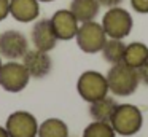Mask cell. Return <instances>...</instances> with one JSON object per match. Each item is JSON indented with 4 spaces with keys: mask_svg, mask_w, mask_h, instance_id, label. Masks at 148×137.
<instances>
[{
    "mask_svg": "<svg viewBox=\"0 0 148 137\" xmlns=\"http://www.w3.org/2000/svg\"><path fill=\"white\" fill-rule=\"evenodd\" d=\"M131 5L137 13H142V14L148 13V0H131Z\"/></svg>",
    "mask_w": 148,
    "mask_h": 137,
    "instance_id": "cell-19",
    "label": "cell"
},
{
    "mask_svg": "<svg viewBox=\"0 0 148 137\" xmlns=\"http://www.w3.org/2000/svg\"><path fill=\"white\" fill-rule=\"evenodd\" d=\"M116 107V101L110 96H105V97L99 99V101H94L89 104V115L94 121H105V123H110L113 113H115Z\"/></svg>",
    "mask_w": 148,
    "mask_h": 137,
    "instance_id": "cell-14",
    "label": "cell"
},
{
    "mask_svg": "<svg viewBox=\"0 0 148 137\" xmlns=\"http://www.w3.org/2000/svg\"><path fill=\"white\" fill-rule=\"evenodd\" d=\"M83 137H116V132L110 123L92 121L84 127Z\"/></svg>",
    "mask_w": 148,
    "mask_h": 137,
    "instance_id": "cell-18",
    "label": "cell"
},
{
    "mask_svg": "<svg viewBox=\"0 0 148 137\" xmlns=\"http://www.w3.org/2000/svg\"><path fill=\"white\" fill-rule=\"evenodd\" d=\"M124 48H126V45L123 43V40L107 38L105 45L102 48V56L112 65L113 64H119V62H123V57H124Z\"/></svg>",
    "mask_w": 148,
    "mask_h": 137,
    "instance_id": "cell-17",
    "label": "cell"
},
{
    "mask_svg": "<svg viewBox=\"0 0 148 137\" xmlns=\"http://www.w3.org/2000/svg\"><path fill=\"white\" fill-rule=\"evenodd\" d=\"M147 59H148V46L145 43L132 41V43L126 45L124 57H123V62L124 64L134 67V69H138Z\"/></svg>",
    "mask_w": 148,
    "mask_h": 137,
    "instance_id": "cell-15",
    "label": "cell"
},
{
    "mask_svg": "<svg viewBox=\"0 0 148 137\" xmlns=\"http://www.w3.org/2000/svg\"><path fill=\"white\" fill-rule=\"evenodd\" d=\"M10 14L18 22H32L40 16L38 0H10Z\"/></svg>",
    "mask_w": 148,
    "mask_h": 137,
    "instance_id": "cell-12",
    "label": "cell"
},
{
    "mask_svg": "<svg viewBox=\"0 0 148 137\" xmlns=\"http://www.w3.org/2000/svg\"><path fill=\"white\" fill-rule=\"evenodd\" d=\"M30 75L23 62L8 61L0 67V86L8 92H21L29 85Z\"/></svg>",
    "mask_w": 148,
    "mask_h": 137,
    "instance_id": "cell-6",
    "label": "cell"
},
{
    "mask_svg": "<svg viewBox=\"0 0 148 137\" xmlns=\"http://www.w3.org/2000/svg\"><path fill=\"white\" fill-rule=\"evenodd\" d=\"M142 123H143L142 112L132 104L118 105L110 120V124L113 126L115 132L121 136H134L135 132L140 131Z\"/></svg>",
    "mask_w": 148,
    "mask_h": 137,
    "instance_id": "cell-2",
    "label": "cell"
},
{
    "mask_svg": "<svg viewBox=\"0 0 148 137\" xmlns=\"http://www.w3.org/2000/svg\"><path fill=\"white\" fill-rule=\"evenodd\" d=\"M37 137H69V127L59 118H48L38 124Z\"/></svg>",
    "mask_w": 148,
    "mask_h": 137,
    "instance_id": "cell-16",
    "label": "cell"
},
{
    "mask_svg": "<svg viewBox=\"0 0 148 137\" xmlns=\"http://www.w3.org/2000/svg\"><path fill=\"white\" fill-rule=\"evenodd\" d=\"M30 41H32L35 50L45 51V53H49L51 50H54L56 45H58V37L53 30L49 19L35 21V24L32 25V30H30Z\"/></svg>",
    "mask_w": 148,
    "mask_h": 137,
    "instance_id": "cell-9",
    "label": "cell"
},
{
    "mask_svg": "<svg viewBox=\"0 0 148 137\" xmlns=\"http://www.w3.org/2000/svg\"><path fill=\"white\" fill-rule=\"evenodd\" d=\"M49 21H51L53 30H54L58 40H72V38H75L80 22L70 10H58L51 16Z\"/></svg>",
    "mask_w": 148,
    "mask_h": 137,
    "instance_id": "cell-11",
    "label": "cell"
},
{
    "mask_svg": "<svg viewBox=\"0 0 148 137\" xmlns=\"http://www.w3.org/2000/svg\"><path fill=\"white\" fill-rule=\"evenodd\" d=\"M40 3H49V2H53V0H38Z\"/></svg>",
    "mask_w": 148,
    "mask_h": 137,
    "instance_id": "cell-24",
    "label": "cell"
},
{
    "mask_svg": "<svg viewBox=\"0 0 148 137\" xmlns=\"http://www.w3.org/2000/svg\"><path fill=\"white\" fill-rule=\"evenodd\" d=\"M75 38H77V43L81 51H84L88 54H94L102 51L103 45L107 41V34L100 22L88 21V22H81L78 25Z\"/></svg>",
    "mask_w": 148,
    "mask_h": 137,
    "instance_id": "cell-4",
    "label": "cell"
},
{
    "mask_svg": "<svg viewBox=\"0 0 148 137\" xmlns=\"http://www.w3.org/2000/svg\"><path fill=\"white\" fill-rule=\"evenodd\" d=\"M107 83H108V91L115 96H131L137 91L140 78H138L137 69L127 65L124 62L113 64L112 69L107 73Z\"/></svg>",
    "mask_w": 148,
    "mask_h": 137,
    "instance_id": "cell-1",
    "label": "cell"
},
{
    "mask_svg": "<svg viewBox=\"0 0 148 137\" xmlns=\"http://www.w3.org/2000/svg\"><path fill=\"white\" fill-rule=\"evenodd\" d=\"M5 129L10 137H37L38 121L29 112L18 110L7 118Z\"/></svg>",
    "mask_w": 148,
    "mask_h": 137,
    "instance_id": "cell-8",
    "label": "cell"
},
{
    "mask_svg": "<svg viewBox=\"0 0 148 137\" xmlns=\"http://www.w3.org/2000/svg\"><path fill=\"white\" fill-rule=\"evenodd\" d=\"M137 73H138V78H140V81L145 83V85H148V59L137 69Z\"/></svg>",
    "mask_w": 148,
    "mask_h": 137,
    "instance_id": "cell-20",
    "label": "cell"
},
{
    "mask_svg": "<svg viewBox=\"0 0 148 137\" xmlns=\"http://www.w3.org/2000/svg\"><path fill=\"white\" fill-rule=\"evenodd\" d=\"M10 14V0H0V21Z\"/></svg>",
    "mask_w": 148,
    "mask_h": 137,
    "instance_id": "cell-21",
    "label": "cell"
},
{
    "mask_svg": "<svg viewBox=\"0 0 148 137\" xmlns=\"http://www.w3.org/2000/svg\"><path fill=\"white\" fill-rule=\"evenodd\" d=\"M0 67H2V56H0Z\"/></svg>",
    "mask_w": 148,
    "mask_h": 137,
    "instance_id": "cell-25",
    "label": "cell"
},
{
    "mask_svg": "<svg viewBox=\"0 0 148 137\" xmlns=\"http://www.w3.org/2000/svg\"><path fill=\"white\" fill-rule=\"evenodd\" d=\"M100 24L108 38L123 40L131 34L134 22H132V16L127 10L121 8V6H113L105 11Z\"/></svg>",
    "mask_w": 148,
    "mask_h": 137,
    "instance_id": "cell-3",
    "label": "cell"
},
{
    "mask_svg": "<svg viewBox=\"0 0 148 137\" xmlns=\"http://www.w3.org/2000/svg\"><path fill=\"white\" fill-rule=\"evenodd\" d=\"M29 51V40L19 30H5L0 34V56L8 61L23 59Z\"/></svg>",
    "mask_w": 148,
    "mask_h": 137,
    "instance_id": "cell-7",
    "label": "cell"
},
{
    "mask_svg": "<svg viewBox=\"0 0 148 137\" xmlns=\"http://www.w3.org/2000/svg\"><path fill=\"white\" fill-rule=\"evenodd\" d=\"M100 3V6H105V8H113V6H119V3L123 0H97Z\"/></svg>",
    "mask_w": 148,
    "mask_h": 137,
    "instance_id": "cell-22",
    "label": "cell"
},
{
    "mask_svg": "<svg viewBox=\"0 0 148 137\" xmlns=\"http://www.w3.org/2000/svg\"><path fill=\"white\" fill-rule=\"evenodd\" d=\"M23 64L24 67L27 69L29 75L32 78H45L46 75H49L53 69V59L49 57L48 53L40 50H29L23 57Z\"/></svg>",
    "mask_w": 148,
    "mask_h": 137,
    "instance_id": "cell-10",
    "label": "cell"
},
{
    "mask_svg": "<svg viewBox=\"0 0 148 137\" xmlns=\"http://www.w3.org/2000/svg\"><path fill=\"white\" fill-rule=\"evenodd\" d=\"M77 91L81 99L86 102H94L108 96V83L107 76L96 70H88L80 75L77 81Z\"/></svg>",
    "mask_w": 148,
    "mask_h": 137,
    "instance_id": "cell-5",
    "label": "cell"
},
{
    "mask_svg": "<svg viewBox=\"0 0 148 137\" xmlns=\"http://www.w3.org/2000/svg\"><path fill=\"white\" fill-rule=\"evenodd\" d=\"M69 10L81 24V22L94 21L97 18L100 11V3L97 0H72Z\"/></svg>",
    "mask_w": 148,
    "mask_h": 137,
    "instance_id": "cell-13",
    "label": "cell"
},
{
    "mask_svg": "<svg viewBox=\"0 0 148 137\" xmlns=\"http://www.w3.org/2000/svg\"><path fill=\"white\" fill-rule=\"evenodd\" d=\"M0 137H10L8 132H7V129H5L3 126H0Z\"/></svg>",
    "mask_w": 148,
    "mask_h": 137,
    "instance_id": "cell-23",
    "label": "cell"
}]
</instances>
